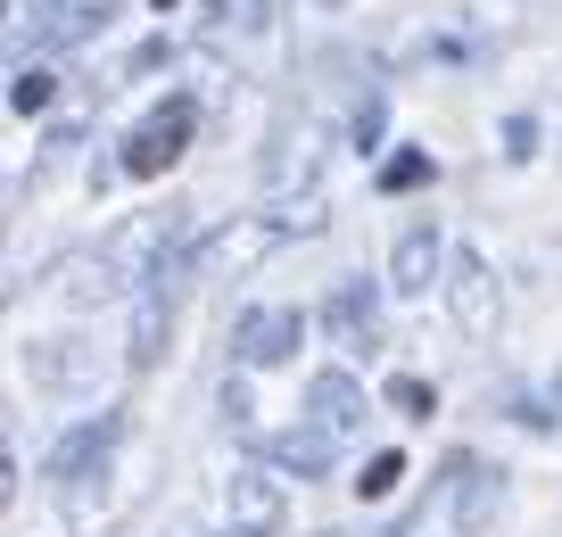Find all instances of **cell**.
<instances>
[{"label": "cell", "mask_w": 562, "mask_h": 537, "mask_svg": "<svg viewBox=\"0 0 562 537\" xmlns=\"http://www.w3.org/2000/svg\"><path fill=\"white\" fill-rule=\"evenodd\" d=\"M397 480H405V455H372V463H364V480H356V496H372V504H381V496H397Z\"/></svg>", "instance_id": "30bf717a"}, {"label": "cell", "mask_w": 562, "mask_h": 537, "mask_svg": "<svg viewBox=\"0 0 562 537\" xmlns=\"http://www.w3.org/2000/svg\"><path fill=\"white\" fill-rule=\"evenodd\" d=\"M124 356H133L140 372L166 356V306H158V298H140V314H133V347H124Z\"/></svg>", "instance_id": "52a82bcc"}, {"label": "cell", "mask_w": 562, "mask_h": 537, "mask_svg": "<svg viewBox=\"0 0 562 537\" xmlns=\"http://www.w3.org/2000/svg\"><path fill=\"white\" fill-rule=\"evenodd\" d=\"M422 182H430V157H422V149H405V157L381 166V191H422Z\"/></svg>", "instance_id": "8fae6325"}, {"label": "cell", "mask_w": 562, "mask_h": 537, "mask_svg": "<svg viewBox=\"0 0 562 537\" xmlns=\"http://www.w3.org/2000/svg\"><path fill=\"white\" fill-rule=\"evenodd\" d=\"M191 124H199V108H191V100H166L158 116H149V124H140L133 141H124V174H133V182L166 174V166H175L182 149H191Z\"/></svg>", "instance_id": "6da1fadb"}, {"label": "cell", "mask_w": 562, "mask_h": 537, "mask_svg": "<svg viewBox=\"0 0 562 537\" xmlns=\"http://www.w3.org/2000/svg\"><path fill=\"white\" fill-rule=\"evenodd\" d=\"M281 513H290V496H281V480H273L265 463H240V471L224 480V521H232L240 537H273Z\"/></svg>", "instance_id": "7a4b0ae2"}, {"label": "cell", "mask_w": 562, "mask_h": 537, "mask_svg": "<svg viewBox=\"0 0 562 537\" xmlns=\"http://www.w3.org/2000/svg\"><path fill=\"white\" fill-rule=\"evenodd\" d=\"M299 339H306V314H290V306H257L240 331H232L240 365H281V356H290Z\"/></svg>", "instance_id": "3957f363"}, {"label": "cell", "mask_w": 562, "mask_h": 537, "mask_svg": "<svg viewBox=\"0 0 562 537\" xmlns=\"http://www.w3.org/2000/svg\"><path fill=\"white\" fill-rule=\"evenodd\" d=\"M331 331H339V339H372V298L356 290V281L331 298Z\"/></svg>", "instance_id": "9c48e42d"}, {"label": "cell", "mask_w": 562, "mask_h": 537, "mask_svg": "<svg viewBox=\"0 0 562 537\" xmlns=\"http://www.w3.org/2000/svg\"><path fill=\"white\" fill-rule=\"evenodd\" d=\"M430 273H439V232H405L397 257H389V281L397 290H430Z\"/></svg>", "instance_id": "8992f818"}, {"label": "cell", "mask_w": 562, "mask_h": 537, "mask_svg": "<svg viewBox=\"0 0 562 537\" xmlns=\"http://www.w3.org/2000/svg\"><path fill=\"white\" fill-rule=\"evenodd\" d=\"M9 108H18V116H34V108H50V75H42V67H25L18 83H9Z\"/></svg>", "instance_id": "7c38bea8"}, {"label": "cell", "mask_w": 562, "mask_h": 537, "mask_svg": "<svg viewBox=\"0 0 562 537\" xmlns=\"http://www.w3.org/2000/svg\"><path fill=\"white\" fill-rule=\"evenodd\" d=\"M306 405H315V422L323 430H356V414H364V389L348 381V372H315V389H306Z\"/></svg>", "instance_id": "5b68a950"}, {"label": "cell", "mask_w": 562, "mask_h": 537, "mask_svg": "<svg viewBox=\"0 0 562 537\" xmlns=\"http://www.w3.org/2000/svg\"><path fill=\"white\" fill-rule=\"evenodd\" d=\"M381 398H389V405H397V414H414V422H430V414H439V389L422 381V372H397V381H389V389H381Z\"/></svg>", "instance_id": "ba28073f"}, {"label": "cell", "mask_w": 562, "mask_h": 537, "mask_svg": "<svg viewBox=\"0 0 562 537\" xmlns=\"http://www.w3.org/2000/svg\"><path fill=\"white\" fill-rule=\"evenodd\" d=\"M447 298H456V323L472 331V339H488V331H496V290H488V265H480V257H456Z\"/></svg>", "instance_id": "277c9868"}]
</instances>
